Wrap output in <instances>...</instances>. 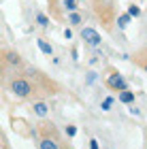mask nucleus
<instances>
[{
	"instance_id": "f257e3e1",
	"label": "nucleus",
	"mask_w": 147,
	"mask_h": 149,
	"mask_svg": "<svg viewBox=\"0 0 147 149\" xmlns=\"http://www.w3.org/2000/svg\"><path fill=\"white\" fill-rule=\"evenodd\" d=\"M11 92L17 98H28L32 94V85L26 79H15V81H11Z\"/></svg>"
},
{
	"instance_id": "f03ea898",
	"label": "nucleus",
	"mask_w": 147,
	"mask_h": 149,
	"mask_svg": "<svg viewBox=\"0 0 147 149\" xmlns=\"http://www.w3.org/2000/svg\"><path fill=\"white\" fill-rule=\"evenodd\" d=\"M107 85H109L111 90H117V92H126V90H128V83H126V79H124L119 72L109 74V79H107Z\"/></svg>"
},
{
	"instance_id": "7ed1b4c3",
	"label": "nucleus",
	"mask_w": 147,
	"mask_h": 149,
	"mask_svg": "<svg viewBox=\"0 0 147 149\" xmlns=\"http://www.w3.org/2000/svg\"><path fill=\"white\" fill-rule=\"evenodd\" d=\"M81 38H83L88 45H92V47L100 45V40H102V36H100L94 28H83V30H81Z\"/></svg>"
},
{
	"instance_id": "20e7f679",
	"label": "nucleus",
	"mask_w": 147,
	"mask_h": 149,
	"mask_svg": "<svg viewBox=\"0 0 147 149\" xmlns=\"http://www.w3.org/2000/svg\"><path fill=\"white\" fill-rule=\"evenodd\" d=\"M36 45H38V49H41L45 56H51V53H53V47H51L45 38H38V40H36Z\"/></svg>"
},
{
	"instance_id": "39448f33",
	"label": "nucleus",
	"mask_w": 147,
	"mask_h": 149,
	"mask_svg": "<svg viewBox=\"0 0 147 149\" xmlns=\"http://www.w3.org/2000/svg\"><path fill=\"white\" fill-rule=\"evenodd\" d=\"M32 111H34V113L38 115V117H45V115L49 113V107L45 104V102H36L34 107H32Z\"/></svg>"
},
{
	"instance_id": "423d86ee",
	"label": "nucleus",
	"mask_w": 147,
	"mask_h": 149,
	"mask_svg": "<svg viewBox=\"0 0 147 149\" xmlns=\"http://www.w3.org/2000/svg\"><path fill=\"white\" fill-rule=\"evenodd\" d=\"M119 102H124V104H132V102H134V92H128V90L122 92V94H119Z\"/></svg>"
},
{
	"instance_id": "0eeeda50",
	"label": "nucleus",
	"mask_w": 147,
	"mask_h": 149,
	"mask_svg": "<svg viewBox=\"0 0 147 149\" xmlns=\"http://www.w3.org/2000/svg\"><path fill=\"white\" fill-rule=\"evenodd\" d=\"M38 149H58V143H56V141H51V139H41Z\"/></svg>"
},
{
	"instance_id": "6e6552de",
	"label": "nucleus",
	"mask_w": 147,
	"mask_h": 149,
	"mask_svg": "<svg viewBox=\"0 0 147 149\" xmlns=\"http://www.w3.org/2000/svg\"><path fill=\"white\" fill-rule=\"evenodd\" d=\"M36 22H38V26L47 28V26H49V17L45 15V13H36Z\"/></svg>"
},
{
	"instance_id": "1a4fd4ad",
	"label": "nucleus",
	"mask_w": 147,
	"mask_h": 149,
	"mask_svg": "<svg viewBox=\"0 0 147 149\" xmlns=\"http://www.w3.org/2000/svg\"><path fill=\"white\" fill-rule=\"evenodd\" d=\"M128 15H130V17H139V15H141V6L130 4V6H128Z\"/></svg>"
},
{
	"instance_id": "9d476101",
	"label": "nucleus",
	"mask_w": 147,
	"mask_h": 149,
	"mask_svg": "<svg viewBox=\"0 0 147 149\" xmlns=\"http://www.w3.org/2000/svg\"><path fill=\"white\" fill-rule=\"evenodd\" d=\"M6 60H9L11 64H19V62H22V60H19V53H13V51L6 53Z\"/></svg>"
},
{
	"instance_id": "9b49d317",
	"label": "nucleus",
	"mask_w": 147,
	"mask_h": 149,
	"mask_svg": "<svg viewBox=\"0 0 147 149\" xmlns=\"http://www.w3.org/2000/svg\"><path fill=\"white\" fill-rule=\"evenodd\" d=\"M64 6H66V11H70V13L77 11V2L75 0H64Z\"/></svg>"
},
{
	"instance_id": "f8f14e48",
	"label": "nucleus",
	"mask_w": 147,
	"mask_h": 149,
	"mask_svg": "<svg viewBox=\"0 0 147 149\" xmlns=\"http://www.w3.org/2000/svg\"><path fill=\"white\" fill-rule=\"evenodd\" d=\"M128 22H130V15H122V17H119L117 19V26H119V28H126V26H128Z\"/></svg>"
},
{
	"instance_id": "ddd939ff",
	"label": "nucleus",
	"mask_w": 147,
	"mask_h": 149,
	"mask_svg": "<svg viewBox=\"0 0 147 149\" xmlns=\"http://www.w3.org/2000/svg\"><path fill=\"white\" fill-rule=\"evenodd\" d=\"M113 102H115V100H113V98H105V100H102V111H111Z\"/></svg>"
},
{
	"instance_id": "4468645a",
	"label": "nucleus",
	"mask_w": 147,
	"mask_h": 149,
	"mask_svg": "<svg viewBox=\"0 0 147 149\" xmlns=\"http://www.w3.org/2000/svg\"><path fill=\"white\" fill-rule=\"evenodd\" d=\"M70 24H72V26L81 24V15H79V13H70Z\"/></svg>"
},
{
	"instance_id": "2eb2a0df",
	"label": "nucleus",
	"mask_w": 147,
	"mask_h": 149,
	"mask_svg": "<svg viewBox=\"0 0 147 149\" xmlns=\"http://www.w3.org/2000/svg\"><path fill=\"white\" fill-rule=\"evenodd\" d=\"M66 134H68V136H75V134H77V128H75V126H68V128H66Z\"/></svg>"
},
{
	"instance_id": "dca6fc26",
	"label": "nucleus",
	"mask_w": 147,
	"mask_h": 149,
	"mask_svg": "<svg viewBox=\"0 0 147 149\" xmlns=\"http://www.w3.org/2000/svg\"><path fill=\"white\" fill-rule=\"evenodd\" d=\"M90 149H100V147H98V141H96V139H92V141H90Z\"/></svg>"
},
{
	"instance_id": "f3484780",
	"label": "nucleus",
	"mask_w": 147,
	"mask_h": 149,
	"mask_svg": "<svg viewBox=\"0 0 147 149\" xmlns=\"http://www.w3.org/2000/svg\"><path fill=\"white\" fill-rule=\"evenodd\" d=\"M94 79H96V72H90V74H88V81L92 83V81H94Z\"/></svg>"
},
{
	"instance_id": "a211bd4d",
	"label": "nucleus",
	"mask_w": 147,
	"mask_h": 149,
	"mask_svg": "<svg viewBox=\"0 0 147 149\" xmlns=\"http://www.w3.org/2000/svg\"><path fill=\"white\" fill-rule=\"evenodd\" d=\"M145 70H147V62H145Z\"/></svg>"
}]
</instances>
